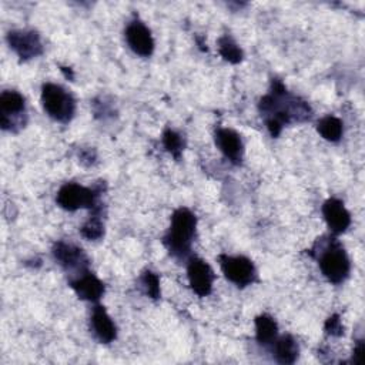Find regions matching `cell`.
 Returning a JSON list of instances; mask_svg holds the SVG:
<instances>
[{
  "label": "cell",
  "instance_id": "cell-19",
  "mask_svg": "<svg viewBox=\"0 0 365 365\" xmlns=\"http://www.w3.org/2000/svg\"><path fill=\"white\" fill-rule=\"evenodd\" d=\"M218 50H220V54L222 56V58L227 60L228 63H232V64L240 63L242 60V56H244L240 46L228 34L222 36L218 40Z\"/></svg>",
  "mask_w": 365,
  "mask_h": 365
},
{
  "label": "cell",
  "instance_id": "cell-5",
  "mask_svg": "<svg viewBox=\"0 0 365 365\" xmlns=\"http://www.w3.org/2000/svg\"><path fill=\"white\" fill-rule=\"evenodd\" d=\"M100 188H88L76 182H66L57 192V204L67 210L76 211L78 208H88L90 211L101 208Z\"/></svg>",
  "mask_w": 365,
  "mask_h": 365
},
{
  "label": "cell",
  "instance_id": "cell-12",
  "mask_svg": "<svg viewBox=\"0 0 365 365\" xmlns=\"http://www.w3.org/2000/svg\"><path fill=\"white\" fill-rule=\"evenodd\" d=\"M70 287L78 295V298L86 301L96 302L104 294V284L88 269L80 272V275L71 279Z\"/></svg>",
  "mask_w": 365,
  "mask_h": 365
},
{
  "label": "cell",
  "instance_id": "cell-9",
  "mask_svg": "<svg viewBox=\"0 0 365 365\" xmlns=\"http://www.w3.org/2000/svg\"><path fill=\"white\" fill-rule=\"evenodd\" d=\"M125 41L128 47L141 57H148L154 51V40L150 29L140 20H131L125 27Z\"/></svg>",
  "mask_w": 365,
  "mask_h": 365
},
{
  "label": "cell",
  "instance_id": "cell-23",
  "mask_svg": "<svg viewBox=\"0 0 365 365\" xmlns=\"http://www.w3.org/2000/svg\"><path fill=\"white\" fill-rule=\"evenodd\" d=\"M325 332L332 335V336H341L344 334V327L341 324L339 315L334 314V315H331L327 319V322H325Z\"/></svg>",
  "mask_w": 365,
  "mask_h": 365
},
{
  "label": "cell",
  "instance_id": "cell-22",
  "mask_svg": "<svg viewBox=\"0 0 365 365\" xmlns=\"http://www.w3.org/2000/svg\"><path fill=\"white\" fill-rule=\"evenodd\" d=\"M141 284L148 297H151L153 299L160 298V279L157 274H154L153 271H145L141 275Z\"/></svg>",
  "mask_w": 365,
  "mask_h": 365
},
{
  "label": "cell",
  "instance_id": "cell-6",
  "mask_svg": "<svg viewBox=\"0 0 365 365\" xmlns=\"http://www.w3.org/2000/svg\"><path fill=\"white\" fill-rule=\"evenodd\" d=\"M220 265L222 274L228 281L235 284L237 287H247L252 284L257 278V271L251 259L242 255L231 257V255H220Z\"/></svg>",
  "mask_w": 365,
  "mask_h": 365
},
{
  "label": "cell",
  "instance_id": "cell-15",
  "mask_svg": "<svg viewBox=\"0 0 365 365\" xmlns=\"http://www.w3.org/2000/svg\"><path fill=\"white\" fill-rule=\"evenodd\" d=\"M90 327L94 334V336L101 342V344H110L115 339L117 335V328L114 322L111 321L110 315L101 305H96L91 312V319H90Z\"/></svg>",
  "mask_w": 365,
  "mask_h": 365
},
{
  "label": "cell",
  "instance_id": "cell-25",
  "mask_svg": "<svg viewBox=\"0 0 365 365\" xmlns=\"http://www.w3.org/2000/svg\"><path fill=\"white\" fill-rule=\"evenodd\" d=\"M81 163H87L88 165L96 161V153L93 150H83L80 154Z\"/></svg>",
  "mask_w": 365,
  "mask_h": 365
},
{
  "label": "cell",
  "instance_id": "cell-13",
  "mask_svg": "<svg viewBox=\"0 0 365 365\" xmlns=\"http://www.w3.org/2000/svg\"><path fill=\"white\" fill-rule=\"evenodd\" d=\"M214 140H215L218 150L232 164L241 163L242 154H244V147H242V141H241L238 133H235L231 128H218L214 134Z\"/></svg>",
  "mask_w": 365,
  "mask_h": 365
},
{
  "label": "cell",
  "instance_id": "cell-16",
  "mask_svg": "<svg viewBox=\"0 0 365 365\" xmlns=\"http://www.w3.org/2000/svg\"><path fill=\"white\" fill-rule=\"evenodd\" d=\"M271 345H272L274 356L279 364H284V365L294 364L295 359L298 358V352H299L298 344L291 335L277 336Z\"/></svg>",
  "mask_w": 365,
  "mask_h": 365
},
{
  "label": "cell",
  "instance_id": "cell-2",
  "mask_svg": "<svg viewBox=\"0 0 365 365\" xmlns=\"http://www.w3.org/2000/svg\"><path fill=\"white\" fill-rule=\"evenodd\" d=\"M197 218L188 208H178L171 215V224L163 242L168 252L175 258H185L191 251L195 237Z\"/></svg>",
  "mask_w": 365,
  "mask_h": 365
},
{
  "label": "cell",
  "instance_id": "cell-4",
  "mask_svg": "<svg viewBox=\"0 0 365 365\" xmlns=\"http://www.w3.org/2000/svg\"><path fill=\"white\" fill-rule=\"evenodd\" d=\"M41 104L44 111L56 121L68 123L76 111L73 96L58 84L46 83L41 87Z\"/></svg>",
  "mask_w": 365,
  "mask_h": 365
},
{
  "label": "cell",
  "instance_id": "cell-3",
  "mask_svg": "<svg viewBox=\"0 0 365 365\" xmlns=\"http://www.w3.org/2000/svg\"><path fill=\"white\" fill-rule=\"evenodd\" d=\"M317 258L324 277L329 282L341 284L348 278L351 262L344 247L335 238H331L325 244L319 245Z\"/></svg>",
  "mask_w": 365,
  "mask_h": 365
},
{
  "label": "cell",
  "instance_id": "cell-7",
  "mask_svg": "<svg viewBox=\"0 0 365 365\" xmlns=\"http://www.w3.org/2000/svg\"><path fill=\"white\" fill-rule=\"evenodd\" d=\"M24 97L16 90H4L0 96V125L3 130L16 131V125H23Z\"/></svg>",
  "mask_w": 365,
  "mask_h": 365
},
{
  "label": "cell",
  "instance_id": "cell-24",
  "mask_svg": "<svg viewBox=\"0 0 365 365\" xmlns=\"http://www.w3.org/2000/svg\"><path fill=\"white\" fill-rule=\"evenodd\" d=\"M364 351H365V346H364V342L362 341H358L355 349H354V355H352V362L354 364H361L362 359H364Z\"/></svg>",
  "mask_w": 365,
  "mask_h": 365
},
{
  "label": "cell",
  "instance_id": "cell-10",
  "mask_svg": "<svg viewBox=\"0 0 365 365\" xmlns=\"http://www.w3.org/2000/svg\"><path fill=\"white\" fill-rule=\"evenodd\" d=\"M187 275H188L190 287L197 295L205 297L211 292L212 282H214V272L204 259L192 257L187 267Z\"/></svg>",
  "mask_w": 365,
  "mask_h": 365
},
{
  "label": "cell",
  "instance_id": "cell-1",
  "mask_svg": "<svg viewBox=\"0 0 365 365\" xmlns=\"http://www.w3.org/2000/svg\"><path fill=\"white\" fill-rule=\"evenodd\" d=\"M259 111L272 137L279 135L282 127L291 121H305L311 117L309 106L289 94L279 80H272L271 90L259 101Z\"/></svg>",
  "mask_w": 365,
  "mask_h": 365
},
{
  "label": "cell",
  "instance_id": "cell-18",
  "mask_svg": "<svg viewBox=\"0 0 365 365\" xmlns=\"http://www.w3.org/2000/svg\"><path fill=\"white\" fill-rule=\"evenodd\" d=\"M318 133L328 141H338L342 135V121L334 115H327L318 121Z\"/></svg>",
  "mask_w": 365,
  "mask_h": 365
},
{
  "label": "cell",
  "instance_id": "cell-21",
  "mask_svg": "<svg viewBox=\"0 0 365 365\" xmlns=\"http://www.w3.org/2000/svg\"><path fill=\"white\" fill-rule=\"evenodd\" d=\"M163 144H164L165 150L168 153H171V155H174L177 160L180 158L182 150H184V141L178 133H175L171 128H167L163 133Z\"/></svg>",
  "mask_w": 365,
  "mask_h": 365
},
{
  "label": "cell",
  "instance_id": "cell-8",
  "mask_svg": "<svg viewBox=\"0 0 365 365\" xmlns=\"http://www.w3.org/2000/svg\"><path fill=\"white\" fill-rule=\"evenodd\" d=\"M7 43L21 60H29L43 53L40 36L34 30H13L7 34Z\"/></svg>",
  "mask_w": 365,
  "mask_h": 365
},
{
  "label": "cell",
  "instance_id": "cell-11",
  "mask_svg": "<svg viewBox=\"0 0 365 365\" xmlns=\"http://www.w3.org/2000/svg\"><path fill=\"white\" fill-rule=\"evenodd\" d=\"M53 255L54 259L66 269V271H78L83 272L87 269L88 259L86 254L83 252L81 248L64 242V241H57L53 245Z\"/></svg>",
  "mask_w": 365,
  "mask_h": 365
},
{
  "label": "cell",
  "instance_id": "cell-20",
  "mask_svg": "<svg viewBox=\"0 0 365 365\" xmlns=\"http://www.w3.org/2000/svg\"><path fill=\"white\" fill-rule=\"evenodd\" d=\"M80 232L87 240H98L104 234V225L101 221V214H90L88 220L80 228Z\"/></svg>",
  "mask_w": 365,
  "mask_h": 365
},
{
  "label": "cell",
  "instance_id": "cell-14",
  "mask_svg": "<svg viewBox=\"0 0 365 365\" xmlns=\"http://www.w3.org/2000/svg\"><path fill=\"white\" fill-rule=\"evenodd\" d=\"M322 215L328 228L334 234L344 232L351 224V215L344 207V202L338 198H329L322 205Z\"/></svg>",
  "mask_w": 365,
  "mask_h": 365
},
{
  "label": "cell",
  "instance_id": "cell-17",
  "mask_svg": "<svg viewBox=\"0 0 365 365\" xmlns=\"http://www.w3.org/2000/svg\"><path fill=\"white\" fill-rule=\"evenodd\" d=\"M255 336L262 345H271L275 341L278 336V327L272 317L262 314L255 318Z\"/></svg>",
  "mask_w": 365,
  "mask_h": 365
}]
</instances>
